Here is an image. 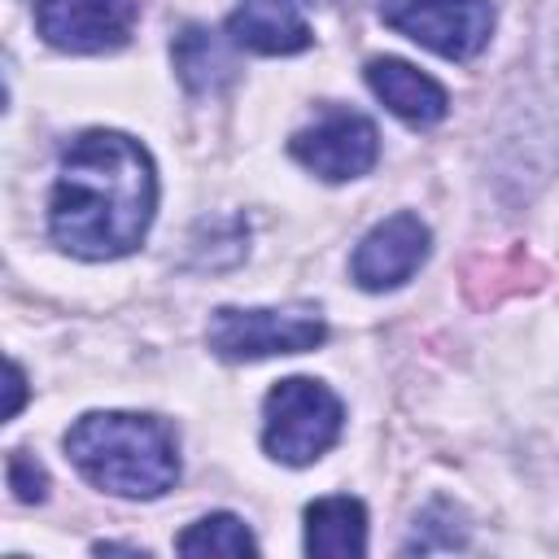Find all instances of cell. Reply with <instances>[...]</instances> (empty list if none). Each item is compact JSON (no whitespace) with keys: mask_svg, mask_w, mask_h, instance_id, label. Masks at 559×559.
Here are the masks:
<instances>
[{"mask_svg":"<svg viewBox=\"0 0 559 559\" xmlns=\"http://www.w3.org/2000/svg\"><path fill=\"white\" fill-rule=\"evenodd\" d=\"M179 555H258L253 533L245 528V520L218 511V515H201L197 524H188L175 537Z\"/></svg>","mask_w":559,"mask_h":559,"instance_id":"cell-13","label":"cell"},{"mask_svg":"<svg viewBox=\"0 0 559 559\" xmlns=\"http://www.w3.org/2000/svg\"><path fill=\"white\" fill-rule=\"evenodd\" d=\"M345 428L341 397L310 376L280 380L262 402V445L275 463L306 467L323 459Z\"/></svg>","mask_w":559,"mask_h":559,"instance_id":"cell-3","label":"cell"},{"mask_svg":"<svg viewBox=\"0 0 559 559\" xmlns=\"http://www.w3.org/2000/svg\"><path fill=\"white\" fill-rule=\"evenodd\" d=\"M288 153L314 170L319 179L328 183H345V179H358L376 166L380 157V135L371 127V118L354 114V109H328L314 127L297 131L288 140Z\"/></svg>","mask_w":559,"mask_h":559,"instance_id":"cell-6","label":"cell"},{"mask_svg":"<svg viewBox=\"0 0 559 559\" xmlns=\"http://www.w3.org/2000/svg\"><path fill=\"white\" fill-rule=\"evenodd\" d=\"M227 35L236 48L262 52V57H288L310 48V22L301 13V0H240L227 13Z\"/></svg>","mask_w":559,"mask_h":559,"instance_id":"cell-9","label":"cell"},{"mask_svg":"<svg viewBox=\"0 0 559 559\" xmlns=\"http://www.w3.org/2000/svg\"><path fill=\"white\" fill-rule=\"evenodd\" d=\"M4 476H9V489H13L17 502H44V493H48V472H44L26 450H13V454H9Z\"/></svg>","mask_w":559,"mask_h":559,"instance_id":"cell-14","label":"cell"},{"mask_svg":"<svg viewBox=\"0 0 559 559\" xmlns=\"http://www.w3.org/2000/svg\"><path fill=\"white\" fill-rule=\"evenodd\" d=\"M367 87H371L402 122H411V127H432V122H441L445 109H450L445 87H441L432 74H424V70H415L411 61H402V57H376V61H367Z\"/></svg>","mask_w":559,"mask_h":559,"instance_id":"cell-10","label":"cell"},{"mask_svg":"<svg viewBox=\"0 0 559 559\" xmlns=\"http://www.w3.org/2000/svg\"><path fill=\"white\" fill-rule=\"evenodd\" d=\"M22 397H26V376L17 362H9V406H4V419H13L22 411Z\"/></svg>","mask_w":559,"mask_h":559,"instance_id":"cell-15","label":"cell"},{"mask_svg":"<svg viewBox=\"0 0 559 559\" xmlns=\"http://www.w3.org/2000/svg\"><path fill=\"white\" fill-rule=\"evenodd\" d=\"M135 22L131 0H39L35 26L61 52H114Z\"/></svg>","mask_w":559,"mask_h":559,"instance_id":"cell-7","label":"cell"},{"mask_svg":"<svg viewBox=\"0 0 559 559\" xmlns=\"http://www.w3.org/2000/svg\"><path fill=\"white\" fill-rule=\"evenodd\" d=\"M380 17L445 61L476 57L493 35L489 0H384Z\"/></svg>","mask_w":559,"mask_h":559,"instance_id":"cell-5","label":"cell"},{"mask_svg":"<svg viewBox=\"0 0 559 559\" xmlns=\"http://www.w3.org/2000/svg\"><path fill=\"white\" fill-rule=\"evenodd\" d=\"M70 463L114 498H162L179 480L175 432L135 411H92L66 432Z\"/></svg>","mask_w":559,"mask_h":559,"instance_id":"cell-2","label":"cell"},{"mask_svg":"<svg viewBox=\"0 0 559 559\" xmlns=\"http://www.w3.org/2000/svg\"><path fill=\"white\" fill-rule=\"evenodd\" d=\"M428 240H432L428 227H424L419 214H411V210H402V214L376 223V227L358 240V249H354V258H349L354 284L367 288V293H384V288L406 284V280L424 266Z\"/></svg>","mask_w":559,"mask_h":559,"instance_id":"cell-8","label":"cell"},{"mask_svg":"<svg viewBox=\"0 0 559 559\" xmlns=\"http://www.w3.org/2000/svg\"><path fill=\"white\" fill-rule=\"evenodd\" d=\"M157 210V170L140 140L122 131H83L61 153L48 201L52 240L87 262L131 253Z\"/></svg>","mask_w":559,"mask_h":559,"instance_id":"cell-1","label":"cell"},{"mask_svg":"<svg viewBox=\"0 0 559 559\" xmlns=\"http://www.w3.org/2000/svg\"><path fill=\"white\" fill-rule=\"evenodd\" d=\"M328 323L314 306H218L210 314V349L227 362H253V358H271V354H306L314 345H323Z\"/></svg>","mask_w":559,"mask_h":559,"instance_id":"cell-4","label":"cell"},{"mask_svg":"<svg viewBox=\"0 0 559 559\" xmlns=\"http://www.w3.org/2000/svg\"><path fill=\"white\" fill-rule=\"evenodd\" d=\"M367 550V511L349 493H332L306 507V555L358 559Z\"/></svg>","mask_w":559,"mask_h":559,"instance_id":"cell-11","label":"cell"},{"mask_svg":"<svg viewBox=\"0 0 559 559\" xmlns=\"http://www.w3.org/2000/svg\"><path fill=\"white\" fill-rule=\"evenodd\" d=\"M175 66H179V79L192 87V92H214L231 79V57L223 52V44L201 31V26H188L175 44Z\"/></svg>","mask_w":559,"mask_h":559,"instance_id":"cell-12","label":"cell"}]
</instances>
